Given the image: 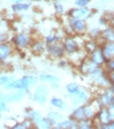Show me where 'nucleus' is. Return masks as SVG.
Here are the masks:
<instances>
[{"label": "nucleus", "instance_id": "9d476101", "mask_svg": "<svg viewBox=\"0 0 114 129\" xmlns=\"http://www.w3.org/2000/svg\"><path fill=\"white\" fill-rule=\"evenodd\" d=\"M21 82H22L23 86H24V89L30 91L32 88H34L35 86L38 84L39 79H38V76L36 75H33V74H26V75H23V76L20 77Z\"/></svg>", "mask_w": 114, "mask_h": 129}, {"label": "nucleus", "instance_id": "39448f33", "mask_svg": "<svg viewBox=\"0 0 114 129\" xmlns=\"http://www.w3.org/2000/svg\"><path fill=\"white\" fill-rule=\"evenodd\" d=\"M68 25L71 29L73 35H84L87 31H88V24H87L86 20L78 19V18H70Z\"/></svg>", "mask_w": 114, "mask_h": 129}, {"label": "nucleus", "instance_id": "7ed1b4c3", "mask_svg": "<svg viewBox=\"0 0 114 129\" xmlns=\"http://www.w3.org/2000/svg\"><path fill=\"white\" fill-rule=\"evenodd\" d=\"M46 53L50 56V58H53V59H60L61 57H64L66 52H64L62 40H58L54 44L47 45Z\"/></svg>", "mask_w": 114, "mask_h": 129}, {"label": "nucleus", "instance_id": "f257e3e1", "mask_svg": "<svg viewBox=\"0 0 114 129\" xmlns=\"http://www.w3.org/2000/svg\"><path fill=\"white\" fill-rule=\"evenodd\" d=\"M49 95H50V87L47 84H39L34 87V91L31 94V99L38 105H45L49 101Z\"/></svg>", "mask_w": 114, "mask_h": 129}, {"label": "nucleus", "instance_id": "c85d7f7f", "mask_svg": "<svg viewBox=\"0 0 114 129\" xmlns=\"http://www.w3.org/2000/svg\"><path fill=\"white\" fill-rule=\"evenodd\" d=\"M49 87L54 90H59L60 89V82H53L51 84H49Z\"/></svg>", "mask_w": 114, "mask_h": 129}, {"label": "nucleus", "instance_id": "ddd939ff", "mask_svg": "<svg viewBox=\"0 0 114 129\" xmlns=\"http://www.w3.org/2000/svg\"><path fill=\"white\" fill-rule=\"evenodd\" d=\"M49 103L53 107L54 109L57 110H67L68 109V103L63 99L59 98V96H52V98L49 100Z\"/></svg>", "mask_w": 114, "mask_h": 129}, {"label": "nucleus", "instance_id": "cd10ccee", "mask_svg": "<svg viewBox=\"0 0 114 129\" xmlns=\"http://www.w3.org/2000/svg\"><path fill=\"white\" fill-rule=\"evenodd\" d=\"M9 40H10V35H9L8 32L0 31V44L5 42V41H9Z\"/></svg>", "mask_w": 114, "mask_h": 129}, {"label": "nucleus", "instance_id": "a878e982", "mask_svg": "<svg viewBox=\"0 0 114 129\" xmlns=\"http://www.w3.org/2000/svg\"><path fill=\"white\" fill-rule=\"evenodd\" d=\"M75 7L78 8H88V5L90 4V0H74Z\"/></svg>", "mask_w": 114, "mask_h": 129}, {"label": "nucleus", "instance_id": "dca6fc26", "mask_svg": "<svg viewBox=\"0 0 114 129\" xmlns=\"http://www.w3.org/2000/svg\"><path fill=\"white\" fill-rule=\"evenodd\" d=\"M38 79L40 83L43 84H51L53 82H60V77L57 76L55 74H51V73H41L38 75Z\"/></svg>", "mask_w": 114, "mask_h": 129}, {"label": "nucleus", "instance_id": "6ab92c4d", "mask_svg": "<svg viewBox=\"0 0 114 129\" xmlns=\"http://www.w3.org/2000/svg\"><path fill=\"white\" fill-rule=\"evenodd\" d=\"M31 3L29 2H20V3H12L11 5V10L13 11L14 13H22V12H26L31 9Z\"/></svg>", "mask_w": 114, "mask_h": 129}, {"label": "nucleus", "instance_id": "2f4dec72", "mask_svg": "<svg viewBox=\"0 0 114 129\" xmlns=\"http://www.w3.org/2000/svg\"><path fill=\"white\" fill-rule=\"evenodd\" d=\"M2 119H3V113H2L1 111H0V122L2 121Z\"/></svg>", "mask_w": 114, "mask_h": 129}, {"label": "nucleus", "instance_id": "f3484780", "mask_svg": "<svg viewBox=\"0 0 114 129\" xmlns=\"http://www.w3.org/2000/svg\"><path fill=\"white\" fill-rule=\"evenodd\" d=\"M24 115H25V117L30 119L32 122H33V124H34L37 120H39L40 117L42 116V113L39 110L33 109V108H31V107H28V108L24 110Z\"/></svg>", "mask_w": 114, "mask_h": 129}, {"label": "nucleus", "instance_id": "2eb2a0df", "mask_svg": "<svg viewBox=\"0 0 114 129\" xmlns=\"http://www.w3.org/2000/svg\"><path fill=\"white\" fill-rule=\"evenodd\" d=\"M46 116L51 121V123L53 124V127L55 125H57L58 123H60L64 119V116L62 115V113L61 112H59V111H57V109L56 110H49Z\"/></svg>", "mask_w": 114, "mask_h": 129}, {"label": "nucleus", "instance_id": "393cba45", "mask_svg": "<svg viewBox=\"0 0 114 129\" xmlns=\"http://www.w3.org/2000/svg\"><path fill=\"white\" fill-rule=\"evenodd\" d=\"M21 125H22V129H31V128H34V124L30 119L28 117H24L23 121H21Z\"/></svg>", "mask_w": 114, "mask_h": 129}, {"label": "nucleus", "instance_id": "5701e85b", "mask_svg": "<svg viewBox=\"0 0 114 129\" xmlns=\"http://www.w3.org/2000/svg\"><path fill=\"white\" fill-rule=\"evenodd\" d=\"M54 9H55V12L57 14H62L64 12V5L60 0H56L54 2Z\"/></svg>", "mask_w": 114, "mask_h": 129}, {"label": "nucleus", "instance_id": "20e7f679", "mask_svg": "<svg viewBox=\"0 0 114 129\" xmlns=\"http://www.w3.org/2000/svg\"><path fill=\"white\" fill-rule=\"evenodd\" d=\"M29 93H30V91H26V90H11V91L5 92L4 101L10 105L17 104V103L22 102L29 95Z\"/></svg>", "mask_w": 114, "mask_h": 129}, {"label": "nucleus", "instance_id": "bb28decb", "mask_svg": "<svg viewBox=\"0 0 114 129\" xmlns=\"http://www.w3.org/2000/svg\"><path fill=\"white\" fill-rule=\"evenodd\" d=\"M0 111L2 113H5V112H10L11 108H10V104H8L5 101H1L0 102Z\"/></svg>", "mask_w": 114, "mask_h": 129}, {"label": "nucleus", "instance_id": "f8f14e48", "mask_svg": "<svg viewBox=\"0 0 114 129\" xmlns=\"http://www.w3.org/2000/svg\"><path fill=\"white\" fill-rule=\"evenodd\" d=\"M64 89H66L67 95L69 96V98H72V96H75L76 94H78L80 91L84 89V87L81 85H79L78 83L70 82L64 86Z\"/></svg>", "mask_w": 114, "mask_h": 129}, {"label": "nucleus", "instance_id": "423d86ee", "mask_svg": "<svg viewBox=\"0 0 114 129\" xmlns=\"http://www.w3.org/2000/svg\"><path fill=\"white\" fill-rule=\"evenodd\" d=\"M62 44H63L66 55L71 54V53L81 49L79 44H78V41L76 40V37L74 35H68L67 37H64V39L62 40Z\"/></svg>", "mask_w": 114, "mask_h": 129}, {"label": "nucleus", "instance_id": "9b49d317", "mask_svg": "<svg viewBox=\"0 0 114 129\" xmlns=\"http://www.w3.org/2000/svg\"><path fill=\"white\" fill-rule=\"evenodd\" d=\"M54 128H57V129H75V128H78V122L76 120H74L73 117L69 116L67 119H63L60 123H58L57 125H55Z\"/></svg>", "mask_w": 114, "mask_h": 129}, {"label": "nucleus", "instance_id": "7c9ffc66", "mask_svg": "<svg viewBox=\"0 0 114 129\" xmlns=\"http://www.w3.org/2000/svg\"><path fill=\"white\" fill-rule=\"evenodd\" d=\"M25 0H11L12 3H20V2H24Z\"/></svg>", "mask_w": 114, "mask_h": 129}, {"label": "nucleus", "instance_id": "4be33fe9", "mask_svg": "<svg viewBox=\"0 0 114 129\" xmlns=\"http://www.w3.org/2000/svg\"><path fill=\"white\" fill-rule=\"evenodd\" d=\"M93 127V121L92 119H84L78 121V128L81 129H89Z\"/></svg>", "mask_w": 114, "mask_h": 129}, {"label": "nucleus", "instance_id": "b1692460", "mask_svg": "<svg viewBox=\"0 0 114 129\" xmlns=\"http://www.w3.org/2000/svg\"><path fill=\"white\" fill-rule=\"evenodd\" d=\"M58 40H60V39H59V37L57 36L56 33H55V34H50V35H48V36L46 37V39H45V41H46L47 45L54 44V42H56V41H58Z\"/></svg>", "mask_w": 114, "mask_h": 129}, {"label": "nucleus", "instance_id": "aec40b11", "mask_svg": "<svg viewBox=\"0 0 114 129\" xmlns=\"http://www.w3.org/2000/svg\"><path fill=\"white\" fill-rule=\"evenodd\" d=\"M70 116L73 117V119H74V120H76L77 122H78V121H80V120L86 119V116H85V112H84V108H83V105L74 107V109L72 110V112H71V114H70Z\"/></svg>", "mask_w": 114, "mask_h": 129}, {"label": "nucleus", "instance_id": "1a4fd4ad", "mask_svg": "<svg viewBox=\"0 0 114 129\" xmlns=\"http://www.w3.org/2000/svg\"><path fill=\"white\" fill-rule=\"evenodd\" d=\"M30 49L32 51V53L35 55H42L43 53H46V50H47V44L46 41H42L40 39H36L32 41V44L30 46Z\"/></svg>", "mask_w": 114, "mask_h": 129}, {"label": "nucleus", "instance_id": "a211bd4d", "mask_svg": "<svg viewBox=\"0 0 114 129\" xmlns=\"http://www.w3.org/2000/svg\"><path fill=\"white\" fill-rule=\"evenodd\" d=\"M34 128H37V129H50V128H53V124L47 116L42 115L39 120H37L34 123Z\"/></svg>", "mask_w": 114, "mask_h": 129}, {"label": "nucleus", "instance_id": "412c9836", "mask_svg": "<svg viewBox=\"0 0 114 129\" xmlns=\"http://www.w3.org/2000/svg\"><path fill=\"white\" fill-rule=\"evenodd\" d=\"M16 78L14 74H0V87H4Z\"/></svg>", "mask_w": 114, "mask_h": 129}, {"label": "nucleus", "instance_id": "f03ea898", "mask_svg": "<svg viewBox=\"0 0 114 129\" xmlns=\"http://www.w3.org/2000/svg\"><path fill=\"white\" fill-rule=\"evenodd\" d=\"M13 44V46L15 47V50H25L29 49L33 38L29 33H25V32H20V33L15 34L10 40Z\"/></svg>", "mask_w": 114, "mask_h": 129}, {"label": "nucleus", "instance_id": "4468645a", "mask_svg": "<svg viewBox=\"0 0 114 129\" xmlns=\"http://www.w3.org/2000/svg\"><path fill=\"white\" fill-rule=\"evenodd\" d=\"M89 58L94 63H96L97 66H99V64L104 63L105 60H106V58L104 56V53H102L100 48H96L95 50H93L91 53H89Z\"/></svg>", "mask_w": 114, "mask_h": 129}, {"label": "nucleus", "instance_id": "6e6552de", "mask_svg": "<svg viewBox=\"0 0 114 129\" xmlns=\"http://www.w3.org/2000/svg\"><path fill=\"white\" fill-rule=\"evenodd\" d=\"M91 11L88 8H78L75 7L69 11V17L70 18H78L86 20L88 17H90Z\"/></svg>", "mask_w": 114, "mask_h": 129}, {"label": "nucleus", "instance_id": "c756f323", "mask_svg": "<svg viewBox=\"0 0 114 129\" xmlns=\"http://www.w3.org/2000/svg\"><path fill=\"white\" fill-rule=\"evenodd\" d=\"M4 95H5V92L3 90L0 89V102L1 101H4Z\"/></svg>", "mask_w": 114, "mask_h": 129}, {"label": "nucleus", "instance_id": "0eeeda50", "mask_svg": "<svg viewBox=\"0 0 114 129\" xmlns=\"http://www.w3.org/2000/svg\"><path fill=\"white\" fill-rule=\"evenodd\" d=\"M14 52H15V47L10 40L0 44V61L5 62L14 54Z\"/></svg>", "mask_w": 114, "mask_h": 129}]
</instances>
